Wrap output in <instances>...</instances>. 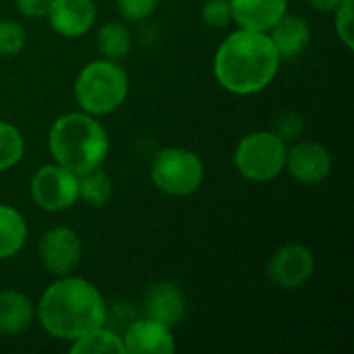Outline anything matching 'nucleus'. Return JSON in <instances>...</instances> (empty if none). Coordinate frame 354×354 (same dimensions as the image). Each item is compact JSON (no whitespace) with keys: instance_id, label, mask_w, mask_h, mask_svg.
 Wrapping results in <instances>:
<instances>
[{"instance_id":"nucleus-1","label":"nucleus","mask_w":354,"mask_h":354,"mask_svg":"<svg viewBox=\"0 0 354 354\" xmlns=\"http://www.w3.org/2000/svg\"><path fill=\"white\" fill-rule=\"evenodd\" d=\"M282 58L266 31L239 27L214 54V77L232 95H255L278 75Z\"/></svg>"},{"instance_id":"nucleus-2","label":"nucleus","mask_w":354,"mask_h":354,"mask_svg":"<svg viewBox=\"0 0 354 354\" xmlns=\"http://www.w3.org/2000/svg\"><path fill=\"white\" fill-rule=\"evenodd\" d=\"M35 315L46 334L58 340H77L108 319V307L97 290L85 278L58 276L39 297Z\"/></svg>"},{"instance_id":"nucleus-3","label":"nucleus","mask_w":354,"mask_h":354,"mask_svg":"<svg viewBox=\"0 0 354 354\" xmlns=\"http://www.w3.org/2000/svg\"><path fill=\"white\" fill-rule=\"evenodd\" d=\"M52 160L81 176L102 168L110 153V137L97 116L83 110L58 116L48 131Z\"/></svg>"},{"instance_id":"nucleus-4","label":"nucleus","mask_w":354,"mask_h":354,"mask_svg":"<svg viewBox=\"0 0 354 354\" xmlns=\"http://www.w3.org/2000/svg\"><path fill=\"white\" fill-rule=\"evenodd\" d=\"M73 93L83 112L91 116H108L116 112L129 95L127 71L116 60H91L79 71Z\"/></svg>"},{"instance_id":"nucleus-5","label":"nucleus","mask_w":354,"mask_h":354,"mask_svg":"<svg viewBox=\"0 0 354 354\" xmlns=\"http://www.w3.org/2000/svg\"><path fill=\"white\" fill-rule=\"evenodd\" d=\"M286 151L288 145L272 129L253 131L239 141L232 164L243 178L251 183H270L284 172Z\"/></svg>"},{"instance_id":"nucleus-6","label":"nucleus","mask_w":354,"mask_h":354,"mask_svg":"<svg viewBox=\"0 0 354 354\" xmlns=\"http://www.w3.org/2000/svg\"><path fill=\"white\" fill-rule=\"evenodd\" d=\"M149 176L160 193L168 197H191L203 185L205 166L193 149L164 147L151 160Z\"/></svg>"},{"instance_id":"nucleus-7","label":"nucleus","mask_w":354,"mask_h":354,"mask_svg":"<svg viewBox=\"0 0 354 354\" xmlns=\"http://www.w3.org/2000/svg\"><path fill=\"white\" fill-rule=\"evenodd\" d=\"M29 195L44 212H66L79 201V176L56 162L44 164L29 180Z\"/></svg>"},{"instance_id":"nucleus-8","label":"nucleus","mask_w":354,"mask_h":354,"mask_svg":"<svg viewBox=\"0 0 354 354\" xmlns=\"http://www.w3.org/2000/svg\"><path fill=\"white\" fill-rule=\"evenodd\" d=\"M37 255L41 266L52 276H68L77 270L83 255L81 236L68 226L50 228L37 245Z\"/></svg>"},{"instance_id":"nucleus-9","label":"nucleus","mask_w":354,"mask_h":354,"mask_svg":"<svg viewBox=\"0 0 354 354\" xmlns=\"http://www.w3.org/2000/svg\"><path fill=\"white\" fill-rule=\"evenodd\" d=\"M315 272V255L301 243H288L280 247L268 261V278L272 284L284 290L303 286Z\"/></svg>"},{"instance_id":"nucleus-10","label":"nucleus","mask_w":354,"mask_h":354,"mask_svg":"<svg viewBox=\"0 0 354 354\" xmlns=\"http://www.w3.org/2000/svg\"><path fill=\"white\" fill-rule=\"evenodd\" d=\"M332 166H334L332 153L319 141L301 137L299 141L290 143V147L286 151L284 170H288V174L303 185L324 183L330 176Z\"/></svg>"},{"instance_id":"nucleus-11","label":"nucleus","mask_w":354,"mask_h":354,"mask_svg":"<svg viewBox=\"0 0 354 354\" xmlns=\"http://www.w3.org/2000/svg\"><path fill=\"white\" fill-rule=\"evenodd\" d=\"M122 342L127 354H170L176 351L172 328L149 317L131 322L122 334Z\"/></svg>"},{"instance_id":"nucleus-12","label":"nucleus","mask_w":354,"mask_h":354,"mask_svg":"<svg viewBox=\"0 0 354 354\" xmlns=\"http://www.w3.org/2000/svg\"><path fill=\"white\" fill-rule=\"evenodd\" d=\"M143 317L156 319L168 328L178 326L187 315V299L178 284L156 282L143 295Z\"/></svg>"},{"instance_id":"nucleus-13","label":"nucleus","mask_w":354,"mask_h":354,"mask_svg":"<svg viewBox=\"0 0 354 354\" xmlns=\"http://www.w3.org/2000/svg\"><path fill=\"white\" fill-rule=\"evenodd\" d=\"M46 19L58 35L75 39L93 27L97 8L93 0H52Z\"/></svg>"},{"instance_id":"nucleus-14","label":"nucleus","mask_w":354,"mask_h":354,"mask_svg":"<svg viewBox=\"0 0 354 354\" xmlns=\"http://www.w3.org/2000/svg\"><path fill=\"white\" fill-rule=\"evenodd\" d=\"M268 35L272 37L280 58L292 60L307 50V46L311 41V27H309L307 19L286 10L276 21V25L268 31Z\"/></svg>"},{"instance_id":"nucleus-15","label":"nucleus","mask_w":354,"mask_h":354,"mask_svg":"<svg viewBox=\"0 0 354 354\" xmlns=\"http://www.w3.org/2000/svg\"><path fill=\"white\" fill-rule=\"evenodd\" d=\"M230 8L239 27L268 33L288 10V0H230Z\"/></svg>"},{"instance_id":"nucleus-16","label":"nucleus","mask_w":354,"mask_h":354,"mask_svg":"<svg viewBox=\"0 0 354 354\" xmlns=\"http://www.w3.org/2000/svg\"><path fill=\"white\" fill-rule=\"evenodd\" d=\"M35 317V307L27 295L6 288L0 290V334L17 336L23 334Z\"/></svg>"},{"instance_id":"nucleus-17","label":"nucleus","mask_w":354,"mask_h":354,"mask_svg":"<svg viewBox=\"0 0 354 354\" xmlns=\"http://www.w3.org/2000/svg\"><path fill=\"white\" fill-rule=\"evenodd\" d=\"M29 228L25 216L6 203H0V261L15 257L27 243Z\"/></svg>"},{"instance_id":"nucleus-18","label":"nucleus","mask_w":354,"mask_h":354,"mask_svg":"<svg viewBox=\"0 0 354 354\" xmlns=\"http://www.w3.org/2000/svg\"><path fill=\"white\" fill-rule=\"evenodd\" d=\"M95 44L102 58L120 62L133 48V33L122 21H108L97 29Z\"/></svg>"},{"instance_id":"nucleus-19","label":"nucleus","mask_w":354,"mask_h":354,"mask_svg":"<svg viewBox=\"0 0 354 354\" xmlns=\"http://www.w3.org/2000/svg\"><path fill=\"white\" fill-rule=\"evenodd\" d=\"M71 354H127L124 342L118 332L108 328L106 324L89 330L71 342Z\"/></svg>"},{"instance_id":"nucleus-20","label":"nucleus","mask_w":354,"mask_h":354,"mask_svg":"<svg viewBox=\"0 0 354 354\" xmlns=\"http://www.w3.org/2000/svg\"><path fill=\"white\" fill-rule=\"evenodd\" d=\"M112 193H114L112 180L102 168H95L79 176V201H83L87 207L93 209L106 207L112 199Z\"/></svg>"},{"instance_id":"nucleus-21","label":"nucleus","mask_w":354,"mask_h":354,"mask_svg":"<svg viewBox=\"0 0 354 354\" xmlns=\"http://www.w3.org/2000/svg\"><path fill=\"white\" fill-rule=\"evenodd\" d=\"M25 156V137L12 122L0 120V172L15 168Z\"/></svg>"},{"instance_id":"nucleus-22","label":"nucleus","mask_w":354,"mask_h":354,"mask_svg":"<svg viewBox=\"0 0 354 354\" xmlns=\"http://www.w3.org/2000/svg\"><path fill=\"white\" fill-rule=\"evenodd\" d=\"M272 131L286 143H295L303 137L305 133V116L297 110H284L282 114H278V118L274 120Z\"/></svg>"},{"instance_id":"nucleus-23","label":"nucleus","mask_w":354,"mask_h":354,"mask_svg":"<svg viewBox=\"0 0 354 354\" xmlns=\"http://www.w3.org/2000/svg\"><path fill=\"white\" fill-rule=\"evenodd\" d=\"M27 31L19 21L0 19V56H15L23 50Z\"/></svg>"},{"instance_id":"nucleus-24","label":"nucleus","mask_w":354,"mask_h":354,"mask_svg":"<svg viewBox=\"0 0 354 354\" xmlns=\"http://www.w3.org/2000/svg\"><path fill=\"white\" fill-rule=\"evenodd\" d=\"M353 2L354 0H342L338 8L334 10V27H336L338 39L344 44L346 50H354Z\"/></svg>"},{"instance_id":"nucleus-25","label":"nucleus","mask_w":354,"mask_h":354,"mask_svg":"<svg viewBox=\"0 0 354 354\" xmlns=\"http://www.w3.org/2000/svg\"><path fill=\"white\" fill-rule=\"evenodd\" d=\"M201 19L205 25L214 29H224L232 23V8L230 0H205L201 6Z\"/></svg>"},{"instance_id":"nucleus-26","label":"nucleus","mask_w":354,"mask_h":354,"mask_svg":"<svg viewBox=\"0 0 354 354\" xmlns=\"http://www.w3.org/2000/svg\"><path fill=\"white\" fill-rule=\"evenodd\" d=\"M158 4L160 0H116V8L120 17L131 23H141L149 19L156 12Z\"/></svg>"},{"instance_id":"nucleus-27","label":"nucleus","mask_w":354,"mask_h":354,"mask_svg":"<svg viewBox=\"0 0 354 354\" xmlns=\"http://www.w3.org/2000/svg\"><path fill=\"white\" fill-rule=\"evenodd\" d=\"M15 6L19 15L29 17V19H39L48 15L52 0H15Z\"/></svg>"},{"instance_id":"nucleus-28","label":"nucleus","mask_w":354,"mask_h":354,"mask_svg":"<svg viewBox=\"0 0 354 354\" xmlns=\"http://www.w3.org/2000/svg\"><path fill=\"white\" fill-rule=\"evenodd\" d=\"M305 2H307L313 10H319V12H334L342 0H305Z\"/></svg>"}]
</instances>
